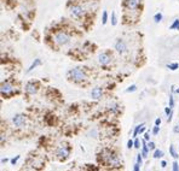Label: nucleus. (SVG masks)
Wrapping results in <instances>:
<instances>
[{
	"label": "nucleus",
	"instance_id": "c85d7f7f",
	"mask_svg": "<svg viewBox=\"0 0 179 171\" xmlns=\"http://www.w3.org/2000/svg\"><path fill=\"white\" fill-rule=\"evenodd\" d=\"M148 147H149V149H155V143L150 141V142L148 143Z\"/></svg>",
	"mask_w": 179,
	"mask_h": 171
},
{
	"label": "nucleus",
	"instance_id": "c9c22d12",
	"mask_svg": "<svg viewBox=\"0 0 179 171\" xmlns=\"http://www.w3.org/2000/svg\"><path fill=\"white\" fill-rule=\"evenodd\" d=\"M144 139H145V140H149V139H150L149 133H145V134H144Z\"/></svg>",
	"mask_w": 179,
	"mask_h": 171
},
{
	"label": "nucleus",
	"instance_id": "6ab92c4d",
	"mask_svg": "<svg viewBox=\"0 0 179 171\" xmlns=\"http://www.w3.org/2000/svg\"><path fill=\"white\" fill-rule=\"evenodd\" d=\"M170 153H171V156L173 157V158H178V156H177V152H176V149H174V146H170Z\"/></svg>",
	"mask_w": 179,
	"mask_h": 171
},
{
	"label": "nucleus",
	"instance_id": "72a5a7b5",
	"mask_svg": "<svg viewBox=\"0 0 179 171\" xmlns=\"http://www.w3.org/2000/svg\"><path fill=\"white\" fill-rule=\"evenodd\" d=\"M139 166H140V165L137 163V164H135L134 165V168H133V171H139Z\"/></svg>",
	"mask_w": 179,
	"mask_h": 171
},
{
	"label": "nucleus",
	"instance_id": "a211bd4d",
	"mask_svg": "<svg viewBox=\"0 0 179 171\" xmlns=\"http://www.w3.org/2000/svg\"><path fill=\"white\" fill-rule=\"evenodd\" d=\"M154 21H155V22L156 23H160L161 22V21H162V13H156L155 16H154Z\"/></svg>",
	"mask_w": 179,
	"mask_h": 171
},
{
	"label": "nucleus",
	"instance_id": "9d476101",
	"mask_svg": "<svg viewBox=\"0 0 179 171\" xmlns=\"http://www.w3.org/2000/svg\"><path fill=\"white\" fill-rule=\"evenodd\" d=\"M25 92L28 94H35L36 93V88L33 83H27L25 84Z\"/></svg>",
	"mask_w": 179,
	"mask_h": 171
},
{
	"label": "nucleus",
	"instance_id": "0eeeda50",
	"mask_svg": "<svg viewBox=\"0 0 179 171\" xmlns=\"http://www.w3.org/2000/svg\"><path fill=\"white\" fill-rule=\"evenodd\" d=\"M115 48L117 50V52L123 53V52H126L127 47H126V44H125L122 40H119V41L116 42V45H115Z\"/></svg>",
	"mask_w": 179,
	"mask_h": 171
},
{
	"label": "nucleus",
	"instance_id": "412c9836",
	"mask_svg": "<svg viewBox=\"0 0 179 171\" xmlns=\"http://www.w3.org/2000/svg\"><path fill=\"white\" fill-rule=\"evenodd\" d=\"M108 22V13L107 11H103V17H102V23L103 24H107Z\"/></svg>",
	"mask_w": 179,
	"mask_h": 171
},
{
	"label": "nucleus",
	"instance_id": "4c0bfd02",
	"mask_svg": "<svg viewBox=\"0 0 179 171\" xmlns=\"http://www.w3.org/2000/svg\"><path fill=\"white\" fill-rule=\"evenodd\" d=\"M7 160H9L7 158H5V159H1V163H6V162H7Z\"/></svg>",
	"mask_w": 179,
	"mask_h": 171
},
{
	"label": "nucleus",
	"instance_id": "b1692460",
	"mask_svg": "<svg viewBox=\"0 0 179 171\" xmlns=\"http://www.w3.org/2000/svg\"><path fill=\"white\" fill-rule=\"evenodd\" d=\"M137 163H138L139 165L143 164V156H142V154H138V157H137Z\"/></svg>",
	"mask_w": 179,
	"mask_h": 171
},
{
	"label": "nucleus",
	"instance_id": "393cba45",
	"mask_svg": "<svg viewBox=\"0 0 179 171\" xmlns=\"http://www.w3.org/2000/svg\"><path fill=\"white\" fill-rule=\"evenodd\" d=\"M135 89H137V87H135V85H134V84H132V85H131V87H128V88L126 89V92H127V93H129V92H134V90H135Z\"/></svg>",
	"mask_w": 179,
	"mask_h": 171
},
{
	"label": "nucleus",
	"instance_id": "cd10ccee",
	"mask_svg": "<svg viewBox=\"0 0 179 171\" xmlns=\"http://www.w3.org/2000/svg\"><path fill=\"white\" fill-rule=\"evenodd\" d=\"M127 147H128V148H132V147H134V141L129 140V141L127 142Z\"/></svg>",
	"mask_w": 179,
	"mask_h": 171
},
{
	"label": "nucleus",
	"instance_id": "9b49d317",
	"mask_svg": "<svg viewBox=\"0 0 179 171\" xmlns=\"http://www.w3.org/2000/svg\"><path fill=\"white\" fill-rule=\"evenodd\" d=\"M56 153H57L58 157H67L68 156V149L66 147H58Z\"/></svg>",
	"mask_w": 179,
	"mask_h": 171
},
{
	"label": "nucleus",
	"instance_id": "2eb2a0df",
	"mask_svg": "<svg viewBox=\"0 0 179 171\" xmlns=\"http://www.w3.org/2000/svg\"><path fill=\"white\" fill-rule=\"evenodd\" d=\"M170 29L171 30H179V19H174V22L170 25Z\"/></svg>",
	"mask_w": 179,
	"mask_h": 171
},
{
	"label": "nucleus",
	"instance_id": "f3484780",
	"mask_svg": "<svg viewBox=\"0 0 179 171\" xmlns=\"http://www.w3.org/2000/svg\"><path fill=\"white\" fill-rule=\"evenodd\" d=\"M162 156H164V152L160 151V149H156V151L154 152V158H155V159H159V158H161Z\"/></svg>",
	"mask_w": 179,
	"mask_h": 171
},
{
	"label": "nucleus",
	"instance_id": "2f4dec72",
	"mask_svg": "<svg viewBox=\"0 0 179 171\" xmlns=\"http://www.w3.org/2000/svg\"><path fill=\"white\" fill-rule=\"evenodd\" d=\"M19 159V156H17V157H16V158H13V159H11V164H16V162H17V160Z\"/></svg>",
	"mask_w": 179,
	"mask_h": 171
},
{
	"label": "nucleus",
	"instance_id": "f8f14e48",
	"mask_svg": "<svg viewBox=\"0 0 179 171\" xmlns=\"http://www.w3.org/2000/svg\"><path fill=\"white\" fill-rule=\"evenodd\" d=\"M126 6L128 9H131V10L135 9V7L138 6V0H127V1H126Z\"/></svg>",
	"mask_w": 179,
	"mask_h": 171
},
{
	"label": "nucleus",
	"instance_id": "423d86ee",
	"mask_svg": "<svg viewBox=\"0 0 179 171\" xmlns=\"http://www.w3.org/2000/svg\"><path fill=\"white\" fill-rule=\"evenodd\" d=\"M98 62L102 64V65H107V64H109L110 62V57L105 54V53H101L98 56Z\"/></svg>",
	"mask_w": 179,
	"mask_h": 171
},
{
	"label": "nucleus",
	"instance_id": "473e14b6",
	"mask_svg": "<svg viewBox=\"0 0 179 171\" xmlns=\"http://www.w3.org/2000/svg\"><path fill=\"white\" fill-rule=\"evenodd\" d=\"M161 124V118H156L155 119V125H160Z\"/></svg>",
	"mask_w": 179,
	"mask_h": 171
},
{
	"label": "nucleus",
	"instance_id": "a878e982",
	"mask_svg": "<svg viewBox=\"0 0 179 171\" xmlns=\"http://www.w3.org/2000/svg\"><path fill=\"white\" fill-rule=\"evenodd\" d=\"M173 106H174V99H173V95L171 94V95H170V107L172 109Z\"/></svg>",
	"mask_w": 179,
	"mask_h": 171
},
{
	"label": "nucleus",
	"instance_id": "bb28decb",
	"mask_svg": "<svg viewBox=\"0 0 179 171\" xmlns=\"http://www.w3.org/2000/svg\"><path fill=\"white\" fill-rule=\"evenodd\" d=\"M159 130H160V127L159 125H155L154 129H153V134L154 135H157V134H159Z\"/></svg>",
	"mask_w": 179,
	"mask_h": 171
},
{
	"label": "nucleus",
	"instance_id": "7c9ffc66",
	"mask_svg": "<svg viewBox=\"0 0 179 171\" xmlns=\"http://www.w3.org/2000/svg\"><path fill=\"white\" fill-rule=\"evenodd\" d=\"M134 148H139V140L138 139H135L134 140Z\"/></svg>",
	"mask_w": 179,
	"mask_h": 171
},
{
	"label": "nucleus",
	"instance_id": "39448f33",
	"mask_svg": "<svg viewBox=\"0 0 179 171\" xmlns=\"http://www.w3.org/2000/svg\"><path fill=\"white\" fill-rule=\"evenodd\" d=\"M12 122L15 123V125L22 127V125L24 124V122H25V118H24L23 115H16L13 118H12Z\"/></svg>",
	"mask_w": 179,
	"mask_h": 171
},
{
	"label": "nucleus",
	"instance_id": "e433bc0d",
	"mask_svg": "<svg viewBox=\"0 0 179 171\" xmlns=\"http://www.w3.org/2000/svg\"><path fill=\"white\" fill-rule=\"evenodd\" d=\"M145 131V128H144V125L142 127V128H140V130H139V133H144Z\"/></svg>",
	"mask_w": 179,
	"mask_h": 171
},
{
	"label": "nucleus",
	"instance_id": "c756f323",
	"mask_svg": "<svg viewBox=\"0 0 179 171\" xmlns=\"http://www.w3.org/2000/svg\"><path fill=\"white\" fill-rule=\"evenodd\" d=\"M171 112H172V111H171V107H166V109H165V113H166L167 116H170Z\"/></svg>",
	"mask_w": 179,
	"mask_h": 171
},
{
	"label": "nucleus",
	"instance_id": "58836bf2",
	"mask_svg": "<svg viewBox=\"0 0 179 171\" xmlns=\"http://www.w3.org/2000/svg\"><path fill=\"white\" fill-rule=\"evenodd\" d=\"M178 131H179V128L176 127V128H174V133H178Z\"/></svg>",
	"mask_w": 179,
	"mask_h": 171
},
{
	"label": "nucleus",
	"instance_id": "aec40b11",
	"mask_svg": "<svg viewBox=\"0 0 179 171\" xmlns=\"http://www.w3.org/2000/svg\"><path fill=\"white\" fill-rule=\"evenodd\" d=\"M143 125H144V123H143V124H139V125H137V127L134 128V131H133V136H134V137L139 134V130H140V128H142Z\"/></svg>",
	"mask_w": 179,
	"mask_h": 171
},
{
	"label": "nucleus",
	"instance_id": "5701e85b",
	"mask_svg": "<svg viewBox=\"0 0 179 171\" xmlns=\"http://www.w3.org/2000/svg\"><path fill=\"white\" fill-rule=\"evenodd\" d=\"M172 171H179V164L178 162H174L172 165Z\"/></svg>",
	"mask_w": 179,
	"mask_h": 171
},
{
	"label": "nucleus",
	"instance_id": "4468645a",
	"mask_svg": "<svg viewBox=\"0 0 179 171\" xmlns=\"http://www.w3.org/2000/svg\"><path fill=\"white\" fill-rule=\"evenodd\" d=\"M40 64H41V60H40V59H35V60H34V63L30 65V68L28 69V71H27V72H30L32 70H34V69H35L38 65H40Z\"/></svg>",
	"mask_w": 179,
	"mask_h": 171
},
{
	"label": "nucleus",
	"instance_id": "7ed1b4c3",
	"mask_svg": "<svg viewBox=\"0 0 179 171\" xmlns=\"http://www.w3.org/2000/svg\"><path fill=\"white\" fill-rule=\"evenodd\" d=\"M103 159H104V162H107L109 165H113V166H117L119 165V159L116 158V156H114L110 152H107L105 156H103Z\"/></svg>",
	"mask_w": 179,
	"mask_h": 171
},
{
	"label": "nucleus",
	"instance_id": "1a4fd4ad",
	"mask_svg": "<svg viewBox=\"0 0 179 171\" xmlns=\"http://www.w3.org/2000/svg\"><path fill=\"white\" fill-rule=\"evenodd\" d=\"M91 95H92V98H93V99H99L102 97V88H99V87L93 88V89H92Z\"/></svg>",
	"mask_w": 179,
	"mask_h": 171
},
{
	"label": "nucleus",
	"instance_id": "f704fd0d",
	"mask_svg": "<svg viewBox=\"0 0 179 171\" xmlns=\"http://www.w3.org/2000/svg\"><path fill=\"white\" fill-rule=\"evenodd\" d=\"M161 166H162V168H166V166H167V163L165 162V160H162V162H161Z\"/></svg>",
	"mask_w": 179,
	"mask_h": 171
},
{
	"label": "nucleus",
	"instance_id": "ea45409f",
	"mask_svg": "<svg viewBox=\"0 0 179 171\" xmlns=\"http://www.w3.org/2000/svg\"><path fill=\"white\" fill-rule=\"evenodd\" d=\"M176 92H177V93L179 94V88H177V89H176Z\"/></svg>",
	"mask_w": 179,
	"mask_h": 171
},
{
	"label": "nucleus",
	"instance_id": "6e6552de",
	"mask_svg": "<svg viewBox=\"0 0 179 171\" xmlns=\"http://www.w3.org/2000/svg\"><path fill=\"white\" fill-rule=\"evenodd\" d=\"M12 85L10 84V83H3L1 84V93L3 94H9V93H11L12 92Z\"/></svg>",
	"mask_w": 179,
	"mask_h": 171
},
{
	"label": "nucleus",
	"instance_id": "ddd939ff",
	"mask_svg": "<svg viewBox=\"0 0 179 171\" xmlns=\"http://www.w3.org/2000/svg\"><path fill=\"white\" fill-rule=\"evenodd\" d=\"M148 152H149V147H148V143H145V139H144L143 140V152H142L143 158L148 157Z\"/></svg>",
	"mask_w": 179,
	"mask_h": 171
},
{
	"label": "nucleus",
	"instance_id": "20e7f679",
	"mask_svg": "<svg viewBox=\"0 0 179 171\" xmlns=\"http://www.w3.org/2000/svg\"><path fill=\"white\" fill-rule=\"evenodd\" d=\"M70 13H72L74 17H79V16L84 13V9L79 6V5H74V6L70 7Z\"/></svg>",
	"mask_w": 179,
	"mask_h": 171
},
{
	"label": "nucleus",
	"instance_id": "f03ea898",
	"mask_svg": "<svg viewBox=\"0 0 179 171\" xmlns=\"http://www.w3.org/2000/svg\"><path fill=\"white\" fill-rule=\"evenodd\" d=\"M69 40H70V37L66 33H62V31H59V33H57L55 35V41L58 45H67Z\"/></svg>",
	"mask_w": 179,
	"mask_h": 171
},
{
	"label": "nucleus",
	"instance_id": "dca6fc26",
	"mask_svg": "<svg viewBox=\"0 0 179 171\" xmlns=\"http://www.w3.org/2000/svg\"><path fill=\"white\" fill-rule=\"evenodd\" d=\"M167 68L170 69V70L174 71V70H177V69L179 68V64L178 63H171V64H168V65H167Z\"/></svg>",
	"mask_w": 179,
	"mask_h": 171
},
{
	"label": "nucleus",
	"instance_id": "f257e3e1",
	"mask_svg": "<svg viewBox=\"0 0 179 171\" xmlns=\"http://www.w3.org/2000/svg\"><path fill=\"white\" fill-rule=\"evenodd\" d=\"M70 77H72L74 81H82V80L86 78V75L84 74L82 70H80L79 68H76L70 71Z\"/></svg>",
	"mask_w": 179,
	"mask_h": 171
},
{
	"label": "nucleus",
	"instance_id": "4be33fe9",
	"mask_svg": "<svg viewBox=\"0 0 179 171\" xmlns=\"http://www.w3.org/2000/svg\"><path fill=\"white\" fill-rule=\"evenodd\" d=\"M116 23H117V21H116L115 12H113V13H111V24H113V25H116Z\"/></svg>",
	"mask_w": 179,
	"mask_h": 171
}]
</instances>
